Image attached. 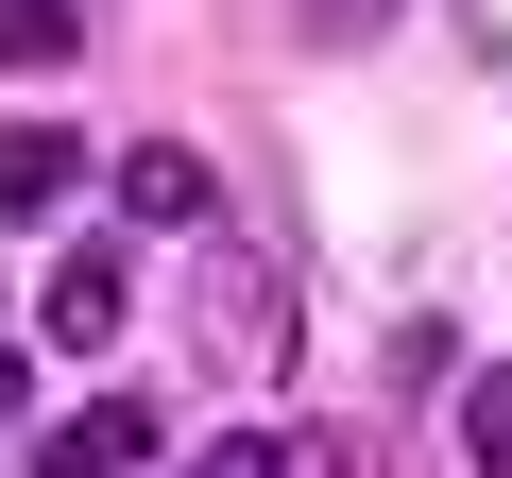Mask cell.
<instances>
[{
  "label": "cell",
  "instance_id": "cell-8",
  "mask_svg": "<svg viewBox=\"0 0 512 478\" xmlns=\"http://www.w3.org/2000/svg\"><path fill=\"white\" fill-rule=\"evenodd\" d=\"M256 478H359V444H342V427H274V461H256Z\"/></svg>",
  "mask_w": 512,
  "mask_h": 478
},
{
  "label": "cell",
  "instance_id": "cell-9",
  "mask_svg": "<svg viewBox=\"0 0 512 478\" xmlns=\"http://www.w3.org/2000/svg\"><path fill=\"white\" fill-rule=\"evenodd\" d=\"M18 410H35V359H18V342H0V427H18Z\"/></svg>",
  "mask_w": 512,
  "mask_h": 478
},
{
  "label": "cell",
  "instance_id": "cell-5",
  "mask_svg": "<svg viewBox=\"0 0 512 478\" xmlns=\"http://www.w3.org/2000/svg\"><path fill=\"white\" fill-rule=\"evenodd\" d=\"M137 461H154V393H103V410H69L35 444V478H137Z\"/></svg>",
  "mask_w": 512,
  "mask_h": 478
},
{
  "label": "cell",
  "instance_id": "cell-1",
  "mask_svg": "<svg viewBox=\"0 0 512 478\" xmlns=\"http://www.w3.org/2000/svg\"><path fill=\"white\" fill-rule=\"evenodd\" d=\"M291 308H308V291H291L274 239H222V222H205V274H188L205 359H222V376H274V359H291Z\"/></svg>",
  "mask_w": 512,
  "mask_h": 478
},
{
  "label": "cell",
  "instance_id": "cell-4",
  "mask_svg": "<svg viewBox=\"0 0 512 478\" xmlns=\"http://www.w3.org/2000/svg\"><path fill=\"white\" fill-rule=\"evenodd\" d=\"M120 308H137V274H120V257H52L35 342H52V359H103V342H120Z\"/></svg>",
  "mask_w": 512,
  "mask_h": 478
},
{
  "label": "cell",
  "instance_id": "cell-3",
  "mask_svg": "<svg viewBox=\"0 0 512 478\" xmlns=\"http://www.w3.org/2000/svg\"><path fill=\"white\" fill-rule=\"evenodd\" d=\"M69 188H86V137H69V120H0V239L52 222Z\"/></svg>",
  "mask_w": 512,
  "mask_h": 478
},
{
  "label": "cell",
  "instance_id": "cell-2",
  "mask_svg": "<svg viewBox=\"0 0 512 478\" xmlns=\"http://www.w3.org/2000/svg\"><path fill=\"white\" fill-rule=\"evenodd\" d=\"M103 188H120V222H171V239H205V205H222L188 137H137V154H103Z\"/></svg>",
  "mask_w": 512,
  "mask_h": 478
},
{
  "label": "cell",
  "instance_id": "cell-6",
  "mask_svg": "<svg viewBox=\"0 0 512 478\" xmlns=\"http://www.w3.org/2000/svg\"><path fill=\"white\" fill-rule=\"evenodd\" d=\"M0 69H18V86L86 69V0H0Z\"/></svg>",
  "mask_w": 512,
  "mask_h": 478
},
{
  "label": "cell",
  "instance_id": "cell-7",
  "mask_svg": "<svg viewBox=\"0 0 512 478\" xmlns=\"http://www.w3.org/2000/svg\"><path fill=\"white\" fill-rule=\"evenodd\" d=\"M461 478H512V359H461Z\"/></svg>",
  "mask_w": 512,
  "mask_h": 478
}]
</instances>
